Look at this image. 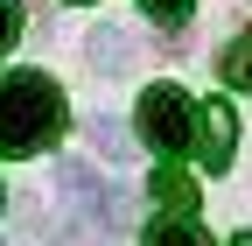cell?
Listing matches in <instances>:
<instances>
[{"label":"cell","mask_w":252,"mask_h":246,"mask_svg":"<svg viewBox=\"0 0 252 246\" xmlns=\"http://www.w3.org/2000/svg\"><path fill=\"white\" fill-rule=\"evenodd\" d=\"M231 148H238L231 99H210V106L196 113V155H203V169H231Z\"/></svg>","instance_id":"obj_3"},{"label":"cell","mask_w":252,"mask_h":246,"mask_svg":"<svg viewBox=\"0 0 252 246\" xmlns=\"http://www.w3.org/2000/svg\"><path fill=\"white\" fill-rule=\"evenodd\" d=\"M147 190H154V204H161L168 218H189V211H196V197H203V190H196V176H182L175 162H168V169H154Z\"/></svg>","instance_id":"obj_4"},{"label":"cell","mask_w":252,"mask_h":246,"mask_svg":"<svg viewBox=\"0 0 252 246\" xmlns=\"http://www.w3.org/2000/svg\"><path fill=\"white\" fill-rule=\"evenodd\" d=\"M77 7H84V0H77Z\"/></svg>","instance_id":"obj_11"},{"label":"cell","mask_w":252,"mask_h":246,"mask_svg":"<svg viewBox=\"0 0 252 246\" xmlns=\"http://www.w3.org/2000/svg\"><path fill=\"white\" fill-rule=\"evenodd\" d=\"M133 134L154 148V155H182V148L196 141V106L182 99V84H147V91H140Z\"/></svg>","instance_id":"obj_2"},{"label":"cell","mask_w":252,"mask_h":246,"mask_svg":"<svg viewBox=\"0 0 252 246\" xmlns=\"http://www.w3.org/2000/svg\"><path fill=\"white\" fill-rule=\"evenodd\" d=\"M63 84L49 71H14L0 78V155H42V148L63 134Z\"/></svg>","instance_id":"obj_1"},{"label":"cell","mask_w":252,"mask_h":246,"mask_svg":"<svg viewBox=\"0 0 252 246\" xmlns=\"http://www.w3.org/2000/svg\"><path fill=\"white\" fill-rule=\"evenodd\" d=\"M14 36H21V7L0 0V49H14Z\"/></svg>","instance_id":"obj_8"},{"label":"cell","mask_w":252,"mask_h":246,"mask_svg":"<svg viewBox=\"0 0 252 246\" xmlns=\"http://www.w3.org/2000/svg\"><path fill=\"white\" fill-rule=\"evenodd\" d=\"M91 141H98L105 155H126V148H133V141L119 134V120H91Z\"/></svg>","instance_id":"obj_7"},{"label":"cell","mask_w":252,"mask_h":246,"mask_svg":"<svg viewBox=\"0 0 252 246\" xmlns=\"http://www.w3.org/2000/svg\"><path fill=\"white\" fill-rule=\"evenodd\" d=\"M231 246H252V232H238V239H231Z\"/></svg>","instance_id":"obj_10"},{"label":"cell","mask_w":252,"mask_h":246,"mask_svg":"<svg viewBox=\"0 0 252 246\" xmlns=\"http://www.w3.org/2000/svg\"><path fill=\"white\" fill-rule=\"evenodd\" d=\"M140 7H147V14H154V21H182V14H189V7H196V0H140Z\"/></svg>","instance_id":"obj_9"},{"label":"cell","mask_w":252,"mask_h":246,"mask_svg":"<svg viewBox=\"0 0 252 246\" xmlns=\"http://www.w3.org/2000/svg\"><path fill=\"white\" fill-rule=\"evenodd\" d=\"M147 246H210V232L196 218H161V225L147 232Z\"/></svg>","instance_id":"obj_5"},{"label":"cell","mask_w":252,"mask_h":246,"mask_svg":"<svg viewBox=\"0 0 252 246\" xmlns=\"http://www.w3.org/2000/svg\"><path fill=\"white\" fill-rule=\"evenodd\" d=\"M217 71H224L231 91H252V42H231L224 56H217Z\"/></svg>","instance_id":"obj_6"}]
</instances>
